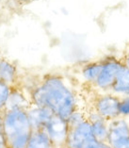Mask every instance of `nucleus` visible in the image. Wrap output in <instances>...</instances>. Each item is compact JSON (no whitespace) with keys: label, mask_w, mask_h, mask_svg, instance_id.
Here are the masks:
<instances>
[{"label":"nucleus","mask_w":129,"mask_h":148,"mask_svg":"<svg viewBox=\"0 0 129 148\" xmlns=\"http://www.w3.org/2000/svg\"><path fill=\"white\" fill-rule=\"evenodd\" d=\"M0 148H9L8 142H7L6 136L3 132V129L0 130Z\"/></svg>","instance_id":"19"},{"label":"nucleus","mask_w":129,"mask_h":148,"mask_svg":"<svg viewBox=\"0 0 129 148\" xmlns=\"http://www.w3.org/2000/svg\"><path fill=\"white\" fill-rule=\"evenodd\" d=\"M2 129L9 148H26L32 132L27 110H5Z\"/></svg>","instance_id":"2"},{"label":"nucleus","mask_w":129,"mask_h":148,"mask_svg":"<svg viewBox=\"0 0 129 148\" xmlns=\"http://www.w3.org/2000/svg\"><path fill=\"white\" fill-rule=\"evenodd\" d=\"M44 130L48 135L56 148H65L69 133V126L66 120L54 114L44 126Z\"/></svg>","instance_id":"6"},{"label":"nucleus","mask_w":129,"mask_h":148,"mask_svg":"<svg viewBox=\"0 0 129 148\" xmlns=\"http://www.w3.org/2000/svg\"><path fill=\"white\" fill-rule=\"evenodd\" d=\"M109 144L106 143H102L99 142L95 138L91 140H89L88 143H86L81 148H106Z\"/></svg>","instance_id":"18"},{"label":"nucleus","mask_w":129,"mask_h":148,"mask_svg":"<svg viewBox=\"0 0 129 148\" xmlns=\"http://www.w3.org/2000/svg\"><path fill=\"white\" fill-rule=\"evenodd\" d=\"M126 148H129V139H128V143H127V146H126Z\"/></svg>","instance_id":"23"},{"label":"nucleus","mask_w":129,"mask_h":148,"mask_svg":"<svg viewBox=\"0 0 129 148\" xmlns=\"http://www.w3.org/2000/svg\"><path fill=\"white\" fill-rule=\"evenodd\" d=\"M17 3H19L21 5H24V4H27V3H30L32 2L33 0H15Z\"/></svg>","instance_id":"21"},{"label":"nucleus","mask_w":129,"mask_h":148,"mask_svg":"<svg viewBox=\"0 0 129 148\" xmlns=\"http://www.w3.org/2000/svg\"><path fill=\"white\" fill-rule=\"evenodd\" d=\"M0 60H1V57H0Z\"/></svg>","instance_id":"25"},{"label":"nucleus","mask_w":129,"mask_h":148,"mask_svg":"<svg viewBox=\"0 0 129 148\" xmlns=\"http://www.w3.org/2000/svg\"><path fill=\"white\" fill-rule=\"evenodd\" d=\"M119 114L120 117L129 118V96L120 97L119 102Z\"/></svg>","instance_id":"17"},{"label":"nucleus","mask_w":129,"mask_h":148,"mask_svg":"<svg viewBox=\"0 0 129 148\" xmlns=\"http://www.w3.org/2000/svg\"><path fill=\"white\" fill-rule=\"evenodd\" d=\"M129 139V121L118 117L109 122L106 143L111 148H126Z\"/></svg>","instance_id":"5"},{"label":"nucleus","mask_w":129,"mask_h":148,"mask_svg":"<svg viewBox=\"0 0 129 148\" xmlns=\"http://www.w3.org/2000/svg\"><path fill=\"white\" fill-rule=\"evenodd\" d=\"M110 92L119 97L129 96V68L124 63L118 70Z\"/></svg>","instance_id":"11"},{"label":"nucleus","mask_w":129,"mask_h":148,"mask_svg":"<svg viewBox=\"0 0 129 148\" xmlns=\"http://www.w3.org/2000/svg\"><path fill=\"white\" fill-rule=\"evenodd\" d=\"M120 97L112 92H100L92 101V108L106 121L120 117L119 114Z\"/></svg>","instance_id":"4"},{"label":"nucleus","mask_w":129,"mask_h":148,"mask_svg":"<svg viewBox=\"0 0 129 148\" xmlns=\"http://www.w3.org/2000/svg\"><path fill=\"white\" fill-rule=\"evenodd\" d=\"M12 87L7 83L0 80V113H4Z\"/></svg>","instance_id":"16"},{"label":"nucleus","mask_w":129,"mask_h":148,"mask_svg":"<svg viewBox=\"0 0 129 148\" xmlns=\"http://www.w3.org/2000/svg\"><path fill=\"white\" fill-rule=\"evenodd\" d=\"M32 130L44 129L55 113L47 107H40L31 104L27 110Z\"/></svg>","instance_id":"8"},{"label":"nucleus","mask_w":129,"mask_h":148,"mask_svg":"<svg viewBox=\"0 0 129 148\" xmlns=\"http://www.w3.org/2000/svg\"><path fill=\"white\" fill-rule=\"evenodd\" d=\"M102 62V69L94 84V87L100 92H110L118 70L123 64V61L113 56H109L103 59Z\"/></svg>","instance_id":"3"},{"label":"nucleus","mask_w":129,"mask_h":148,"mask_svg":"<svg viewBox=\"0 0 129 148\" xmlns=\"http://www.w3.org/2000/svg\"><path fill=\"white\" fill-rule=\"evenodd\" d=\"M92 133L94 138L102 143H106L107 136H109V121L104 118H100L99 120L91 123Z\"/></svg>","instance_id":"14"},{"label":"nucleus","mask_w":129,"mask_h":148,"mask_svg":"<svg viewBox=\"0 0 129 148\" xmlns=\"http://www.w3.org/2000/svg\"><path fill=\"white\" fill-rule=\"evenodd\" d=\"M106 148H111V147H110V146H109V145H107V146H106Z\"/></svg>","instance_id":"24"},{"label":"nucleus","mask_w":129,"mask_h":148,"mask_svg":"<svg viewBox=\"0 0 129 148\" xmlns=\"http://www.w3.org/2000/svg\"><path fill=\"white\" fill-rule=\"evenodd\" d=\"M2 120H3V114L0 113V130L2 129Z\"/></svg>","instance_id":"22"},{"label":"nucleus","mask_w":129,"mask_h":148,"mask_svg":"<svg viewBox=\"0 0 129 148\" xmlns=\"http://www.w3.org/2000/svg\"><path fill=\"white\" fill-rule=\"evenodd\" d=\"M0 80L7 83L10 87L21 84L16 65L4 58H1L0 60Z\"/></svg>","instance_id":"10"},{"label":"nucleus","mask_w":129,"mask_h":148,"mask_svg":"<svg viewBox=\"0 0 129 148\" xmlns=\"http://www.w3.org/2000/svg\"><path fill=\"white\" fill-rule=\"evenodd\" d=\"M27 91L31 104L47 107L64 120L78 108L76 93L62 75L48 74Z\"/></svg>","instance_id":"1"},{"label":"nucleus","mask_w":129,"mask_h":148,"mask_svg":"<svg viewBox=\"0 0 129 148\" xmlns=\"http://www.w3.org/2000/svg\"><path fill=\"white\" fill-rule=\"evenodd\" d=\"M94 139L91 125L88 120L74 128L69 129L65 148H81L89 140Z\"/></svg>","instance_id":"7"},{"label":"nucleus","mask_w":129,"mask_h":148,"mask_svg":"<svg viewBox=\"0 0 129 148\" xmlns=\"http://www.w3.org/2000/svg\"><path fill=\"white\" fill-rule=\"evenodd\" d=\"M86 120H87L86 111L82 110L80 108L78 107L77 109L70 115L69 118H68L66 121H67L68 126H69V129H72L81 125L82 123H84Z\"/></svg>","instance_id":"15"},{"label":"nucleus","mask_w":129,"mask_h":148,"mask_svg":"<svg viewBox=\"0 0 129 148\" xmlns=\"http://www.w3.org/2000/svg\"><path fill=\"white\" fill-rule=\"evenodd\" d=\"M121 61H123V63L124 64V65H126L129 68V51L125 53L124 57L121 59Z\"/></svg>","instance_id":"20"},{"label":"nucleus","mask_w":129,"mask_h":148,"mask_svg":"<svg viewBox=\"0 0 129 148\" xmlns=\"http://www.w3.org/2000/svg\"><path fill=\"white\" fill-rule=\"evenodd\" d=\"M102 60H95V61H89V62L85 63L81 67L80 74L82 78L89 84L94 85L96 80L99 77V74L102 69Z\"/></svg>","instance_id":"12"},{"label":"nucleus","mask_w":129,"mask_h":148,"mask_svg":"<svg viewBox=\"0 0 129 148\" xmlns=\"http://www.w3.org/2000/svg\"><path fill=\"white\" fill-rule=\"evenodd\" d=\"M26 148H56L44 129L32 130Z\"/></svg>","instance_id":"13"},{"label":"nucleus","mask_w":129,"mask_h":148,"mask_svg":"<svg viewBox=\"0 0 129 148\" xmlns=\"http://www.w3.org/2000/svg\"><path fill=\"white\" fill-rule=\"evenodd\" d=\"M31 105L29 95L22 85L13 86L10 90V95L6 105V110H27Z\"/></svg>","instance_id":"9"}]
</instances>
